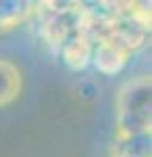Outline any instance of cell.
<instances>
[{
	"label": "cell",
	"mask_w": 152,
	"mask_h": 157,
	"mask_svg": "<svg viewBox=\"0 0 152 157\" xmlns=\"http://www.w3.org/2000/svg\"><path fill=\"white\" fill-rule=\"evenodd\" d=\"M117 138L150 134L152 126V80L138 75L119 88L117 101Z\"/></svg>",
	"instance_id": "cell-1"
},
{
	"label": "cell",
	"mask_w": 152,
	"mask_h": 157,
	"mask_svg": "<svg viewBox=\"0 0 152 157\" xmlns=\"http://www.w3.org/2000/svg\"><path fill=\"white\" fill-rule=\"evenodd\" d=\"M127 55H129L127 50H123L119 44H115L108 38L98 40L96 46H92V63L104 75H115V73L121 71L125 67Z\"/></svg>",
	"instance_id": "cell-2"
},
{
	"label": "cell",
	"mask_w": 152,
	"mask_h": 157,
	"mask_svg": "<svg viewBox=\"0 0 152 157\" xmlns=\"http://www.w3.org/2000/svg\"><path fill=\"white\" fill-rule=\"evenodd\" d=\"M60 50H63L65 63L69 65L71 69L81 71V69H85V67L90 65V61H92V38L88 36V34L83 32V27H81V29L73 32V34L60 44Z\"/></svg>",
	"instance_id": "cell-3"
},
{
	"label": "cell",
	"mask_w": 152,
	"mask_h": 157,
	"mask_svg": "<svg viewBox=\"0 0 152 157\" xmlns=\"http://www.w3.org/2000/svg\"><path fill=\"white\" fill-rule=\"evenodd\" d=\"M23 88L21 69L13 61L0 59V107H6L15 103Z\"/></svg>",
	"instance_id": "cell-4"
},
{
	"label": "cell",
	"mask_w": 152,
	"mask_h": 157,
	"mask_svg": "<svg viewBox=\"0 0 152 157\" xmlns=\"http://www.w3.org/2000/svg\"><path fill=\"white\" fill-rule=\"evenodd\" d=\"M34 11L35 4L29 0H0V32L25 23Z\"/></svg>",
	"instance_id": "cell-5"
},
{
	"label": "cell",
	"mask_w": 152,
	"mask_h": 157,
	"mask_svg": "<svg viewBox=\"0 0 152 157\" xmlns=\"http://www.w3.org/2000/svg\"><path fill=\"white\" fill-rule=\"evenodd\" d=\"M113 157H152L150 155V134H138L127 138H117Z\"/></svg>",
	"instance_id": "cell-6"
}]
</instances>
